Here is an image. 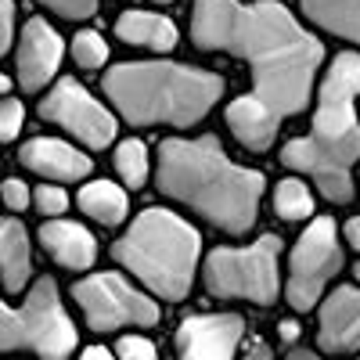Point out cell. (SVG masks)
<instances>
[{
    "instance_id": "1f68e13d",
    "label": "cell",
    "mask_w": 360,
    "mask_h": 360,
    "mask_svg": "<svg viewBox=\"0 0 360 360\" xmlns=\"http://www.w3.org/2000/svg\"><path fill=\"white\" fill-rule=\"evenodd\" d=\"M79 360H115V356H112L105 346H90V349H83V356H79Z\"/></svg>"
},
{
    "instance_id": "9c48e42d",
    "label": "cell",
    "mask_w": 360,
    "mask_h": 360,
    "mask_svg": "<svg viewBox=\"0 0 360 360\" xmlns=\"http://www.w3.org/2000/svg\"><path fill=\"white\" fill-rule=\"evenodd\" d=\"M342 266V245H339V231L328 217L310 220V227L303 231V238L292 249V263H288V307L307 314L317 307V299L324 292V285L339 274Z\"/></svg>"
},
{
    "instance_id": "d4e9b609",
    "label": "cell",
    "mask_w": 360,
    "mask_h": 360,
    "mask_svg": "<svg viewBox=\"0 0 360 360\" xmlns=\"http://www.w3.org/2000/svg\"><path fill=\"white\" fill-rule=\"evenodd\" d=\"M44 8H51L58 18H69V22H83L90 15H98V0H40Z\"/></svg>"
},
{
    "instance_id": "ffe728a7",
    "label": "cell",
    "mask_w": 360,
    "mask_h": 360,
    "mask_svg": "<svg viewBox=\"0 0 360 360\" xmlns=\"http://www.w3.org/2000/svg\"><path fill=\"white\" fill-rule=\"evenodd\" d=\"M274 209H278V217L288 220V224H299V220H310L314 213V195L310 188L303 184V180H281L278 191H274Z\"/></svg>"
},
{
    "instance_id": "d6a6232c",
    "label": "cell",
    "mask_w": 360,
    "mask_h": 360,
    "mask_svg": "<svg viewBox=\"0 0 360 360\" xmlns=\"http://www.w3.org/2000/svg\"><path fill=\"white\" fill-rule=\"evenodd\" d=\"M288 360H321V356H317L314 349H292V353H288Z\"/></svg>"
},
{
    "instance_id": "9a60e30c",
    "label": "cell",
    "mask_w": 360,
    "mask_h": 360,
    "mask_svg": "<svg viewBox=\"0 0 360 360\" xmlns=\"http://www.w3.org/2000/svg\"><path fill=\"white\" fill-rule=\"evenodd\" d=\"M40 245L47 249V256L54 263H62L65 270H86L94 266L98 259V238L90 234L83 224H72V220H47L40 227Z\"/></svg>"
},
{
    "instance_id": "7a4b0ae2",
    "label": "cell",
    "mask_w": 360,
    "mask_h": 360,
    "mask_svg": "<svg viewBox=\"0 0 360 360\" xmlns=\"http://www.w3.org/2000/svg\"><path fill=\"white\" fill-rule=\"evenodd\" d=\"M263 184L266 176L231 162L213 134L166 137L159 144L155 188L180 205H191L198 217L227 234L252 231Z\"/></svg>"
},
{
    "instance_id": "ba28073f",
    "label": "cell",
    "mask_w": 360,
    "mask_h": 360,
    "mask_svg": "<svg viewBox=\"0 0 360 360\" xmlns=\"http://www.w3.org/2000/svg\"><path fill=\"white\" fill-rule=\"evenodd\" d=\"M72 299L86 317V328L94 332H115L127 324L155 328L162 317L155 299L134 288L123 274H90L86 281L72 285Z\"/></svg>"
},
{
    "instance_id": "7c38bea8",
    "label": "cell",
    "mask_w": 360,
    "mask_h": 360,
    "mask_svg": "<svg viewBox=\"0 0 360 360\" xmlns=\"http://www.w3.org/2000/svg\"><path fill=\"white\" fill-rule=\"evenodd\" d=\"M62 54H65V44L54 29L44 22V18H29L22 25V37H18V83L25 90H44L58 65H62Z\"/></svg>"
},
{
    "instance_id": "83f0119b",
    "label": "cell",
    "mask_w": 360,
    "mask_h": 360,
    "mask_svg": "<svg viewBox=\"0 0 360 360\" xmlns=\"http://www.w3.org/2000/svg\"><path fill=\"white\" fill-rule=\"evenodd\" d=\"M15 40V0H0V58Z\"/></svg>"
},
{
    "instance_id": "4fadbf2b",
    "label": "cell",
    "mask_w": 360,
    "mask_h": 360,
    "mask_svg": "<svg viewBox=\"0 0 360 360\" xmlns=\"http://www.w3.org/2000/svg\"><path fill=\"white\" fill-rule=\"evenodd\" d=\"M317 346L324 353H353L360 349V288L342 285L321 303Z\"/></svg>"
},
{
    "instance_id": "e575fe53",
    "label": "cell",
    "mask_w": 360,
    "mask_h": 360,
    "mask_svg": "<svg viewBox=\"0 0 360 360\" xmlns=\"http://www.w3.org/2000/svg\"><path fill=\"white\" fill-rule=\"evenodd\" d=\"M353 274H356V281H360V263H356V266H353Z\"/></svg>"
},
{
    "instance_id": "603a6c76",
    "label": "cell",
    "mask_w": 360,
    "mask_h": 360,
    "mask_svg": "<svg viewBox=\"0 0 360 360\" xmlns=\"http://www.w3.org/2000/svg\"><path fill=\"white\" fill-rule=\"evenodd\" d=\"M33 205H37V213H44V217H62L69 209V195H65L62 184H40L33 191Z\"/></svg>"
},
{
    "instance_id": "d6986e66",
    "label": "cell",
    "mask_w": 360,
    "mask_h": 360,
    "mask_svg": "<svg viewBox=\"0 0 360 360\" xmlns=\"http://www.w3.org/2000/svg\"><path fill=\"white\" fill-rule=\"evenodd\" d=\"M79 209L90 220H98L105 227H115V224L127 220L130 202H127V191L115 188L112 180H90V184H83V191H79Z\"/></svg>"
},
{
    "instance_id": "f1b7e54d",
    "label": "cell",
    "mask_w": 360,
    "mask_h": 360,
    "mask_svg": "<svg viewBox=\"0 0 360 360\" xmlns=\"http://www.w3.org/2000/svg\"><path fill=\"white\" fill-rule=\"evenodd\" d=\"M346 245L360 252V217H353V220H346Z\"/></svg>"
},
{
    "instance_id": "2e32d148",
    "label": "cell",
    "mask_w": 360,
    "mask_h": 360,
    "mask_svg": "<svg viewBox=\"0 0 360 360\" xmlns=\"http://www.w3.org/2000/svg\"><path fill=\"white\" fill-rule=\"evenodd\" d=\"M33 274V249H29V234L18 220L0 217V281L8 292H22Z\"/></svg>"
},
{
    "instance_id": "8992f818",
    "label": "cell",
    "mask_w": 360,
    "mask_h": 360,
    "mask_svg": "<svg viewBox=\"0 0 360 360\" xmlns=\"http://www.w3.org/2000/svg\"><path fill=\"white\" fill-rule=\"evenodd\" d=\"M0 349H29L40 360H69L76 324L69 321L54 278H40L18 307L0 299Z\"/></svg>"
},
{
    "instance_id": "5bb4252c",
    "label": "cell",
    "mask_w": 360,
    "mask_h": 360,
    "mask_svg": "<svg viewBox=\"0 0 360 360\" xmlns=\"http://www.w3.org/2000/svg\"><path fill=\"white\" fill-rule=\"evenodd\" d=\"M18 162L29 173H40L47 180H83L90 169H94V159L79 148L58 141V137H33L22 144Z\"/></svg>"
},
{
    "instance_id": "52a82bcc",
    "label": "cell",
    "mask_w": 360,
    "mask_h": 360,
    "mask_svg": "<svg viewBox=\"0 0 360 360\" xmlns=\"http://www.w3.org/2000/svg\"><path fill=\"white\" fill-rule=\"evenodd\" d=\"M278 256V234H259L249 249H213L202 270V285L213 299H249L256 307H274L281 295Z\"/></svg>"
},
{
    "instance_id": "4dcf8cb0",
    "label": "cell",
    "mask_w": 360,
    "mask_h": 360,
    "mask_svg": "<svg viewBox=\"0 0 360 360\" xmlns=\"http://www.w3.org/2000/svg\"><path fill=\"white\" fill-rule=\"evenodd\" d=\"M245 360H270V346L256 339V342H252V349L245 353Z\"/></svg>"
},
{
    "instance_id": "836d02e7",
    "label": "cell",
    "mask_w": 360,
    "mask_h": 360,
    "mask_svg": "<svg viewBox=\"0 0 360 360\" xmlns=\"http://www.w3.org/2000/svg\"><path fill=\"white\" fill-rule=\"evenodd\" d=\"M8 90H11V79H8L4 72H0V94H8Z\"/></svg>"
},
{
    "instance_id": "8fae6325",
    "label": "cell",
    "mask_w": 360,
    "mask_h": 360,
    "mask_svg": "<svg viewBox=\"0 0 360 360\" xmlns=\"http://www.w3.org/2000/svg\"><path fill=\"white\" fill-rule=\"evenodd\" d=\"M242 335L238 314H195L176 328V360H231Z\"/></svg>"
},
{
    "instance_id": "4316f807",
    "label": "cell",
    "mask_w": 360,
    "mask_h": 360,
    "mask_svg": "<svg viewBox=\"0 0 360 360\" xmlns=\"http://www.w3.org/2000/svg\"><path fill=\"white\" fill-rule=\"evenodd\" d=\"M0 198H4L8 209H29V184L18 176H8L4 184H0Z\"/></svg>"
},
{
    "instance_id": "3957f363",
    "label": "cell",
    "mask_w": 360,
    "mask_h": 360,
    "mask_svg": "<svg viewBox=\"0 0 360 360\" xmlns=\"http://www.w3.org/2000/svg\"><path fill=\"white\" fill-rule=\"evenodd\" d=\"M360 54H339L328 69L314 130L281 148V162L317 180L328 202L346 205L353 198V162L360 159Z\"/></svg>"
},
{
    "instance_id": "e0dca14e",
    "label": "cell",
    "mask_w": 360,
    "mask_h": 360,
    "mask_svg": "<svg viewBox=\"0 0 360 360\" xmlns=\"http://www.w3.org/2000/svg\"><path fill=\"white\" fill-rule=\"evenodd\" d=\"M115 37L130 47L173 51L176 47V25L166 15H155V11H123L115 22Z\"/></svg>"
},
{
    "instance_id": "6da1fadb",
    "label": "cell",
    "mask_w": 360,
    "mask_h": 360,
    "mask_svg": "<svg viewBox=\"0 0 360 360\" xmlns=\"http://www.w3.org/2000/svg\"><path fill=\"white\" fill-rule=\"evenodd\" d=\"M191 40L249 62L252 94L224 108V123L249 152H266L285 115L310 105L324 44L278 0H195Z\"/></svg>"
},
{
    "instance_id": "7402d4cb",
    "label": "cell",
    "mask_w": 360,
    "mask_h": 360,
    "mask_svg": "<svg viewBox=\"0 0 360 360\" xmlns=\"http://www.w3.org/2000/svg\"><path fill=\"white\" fill-rule=\"evenodd\" d=\"M72 58H76V65L83 69H98L108 62V44L101 33H94V29H83V33L72 37Z\"/></svg>"
},
{
    "instance_id": "cb8c5ba5",
    "label": "cell",
    "mask_w": 360,
    "mask_h": 360,
    "mask_svg": "<svg viewBox=\"0 0 360 360\" xmlns=\"http://www.w3.org/2000/svg\"><path fill=\"white\" fill-rule=\"evenodd\" d=\"M22 123H25V108L18 98H0V144L4 141H15L22 134Z\"/></svg>"
},
{
    "instance_id": "5b68a950",
    "label": "cell",
    "mask_w": 360,
    "mask_h": 360,
    "mask_svg": "<svg viewBox=\"0 0 360 360\" xmlns=\"http://www.w3.org/2000/svg\"><path fill=\"white\" fill-rule=\"evenodd\" d=\"M202 252L198 231L176 217L173 209H144V213L127 227L123 238H115L112 259L127 266L130 274L169 303L188 299L195 285V266Z\"/></svg>"
},
{
    "instance_id": "f546056e",
    "label": "cell",
    "mask_w": 360,
    "mask_h": 360,
    "mask_svg": "<svg viewBox=\"0 0 360 360\" xmlns=\"http://www.w3.org/2000/svg\"><path fill=\"white\" fill-rule=\"evenodd\" d=\"M278 335H281V342H295L299 339V324L295 321H281L278 324Z\"/></svg>"
},
{
    "instance_id": "277c9868",
    "label": "cell",
    "mask_w": 360,
    "mask_h": 360,
    "mask_svg": "<svg viewBox=\"0 0 360 360\" xmlns=\"http://www.w3.org/2000/svg\"><path fill=\"white\" fill-rule=\"evenodd\" d=\"M101 90L127 127H195L224 94L217 72L176 62H119L105 72Z\"/></svg>"
},
{
    "instance_id": "d590c367",
    "label": "cell",
    "mask_w": 360,
    "mask_h": 360,
    "mask_svg": "<svg viewBox=\"0 0 360 360\" xmlns=\"http://www.w3.org/2000/svg\"><path fill=\"white\" fill-rule=\"evenodd\" d=\"M155 4H166V0H155Z\"/></svg>"
},
{
    "instance_id": "30bf717a",
    "label": "cell",
    "mask_w": 360,
    "mask_h": 360,
    "mask_svg": "<svg viewBox=\"0 0 360 360\" xmlns=\"http://www.w3.org/2000/svg\"><path fill=\"white\" fill-rule=\"evenodd\" d=\"M40 115L47 123L69 130L76 141H83L86 148H108L115 141V115L86 94V86L76 79H58L51 86V94L40 101Z\"/></svg>"
},
{
    "instance_id": "ac0fdd59",
    "label": "cell",
    "mask_w": 360,
    "mask_h": 360,
    "mask_svg": "<svg viewBox=\"0 0 360 360\" xmlns=\"http://www.w3.org/2000/svg\"><path fill=\"white\" fill-rule=\"evenodd\" d=\"M299 4L314 25L360 47V0H299Z\"/></svg>"
},
{
    "instance_id": "484cf974",
    "label": "cell",
    "mask_w": 360,
    "mask_h": 360,
    "mask_svg": "<svg viewBox=\"0 0 360 360\" xmlns=\"http://www.w3.org/2000/svg\"><path fill=\"white\" fill-rule=\"evenodd\" d=\"M115 353H119V360H159V349L141 335H123L115 342Z\"/></svg>"
},
{
    "instance_id": "44dd1931",
    "label": "cell",
    "mask_w": 360,
    "mask_h": 360,
    "mask_svg": "<svg viewBox=\"0 0 360 360\" xmlns=\"http://www.w3.org/2000/svg\"><path fill=\"white\" fill-rule=\"evenodd\" d=\"M115 173L127 180V188H144L148 180V148L137 137H127L115 148Z\"/></svg>"
}]
</instances>
